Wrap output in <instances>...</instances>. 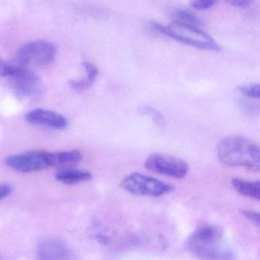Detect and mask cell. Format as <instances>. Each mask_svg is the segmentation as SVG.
Segmentation results:
<instances>
[{"mask_svg": "<svg viewBox=\"0 0 260 260\" xmlns=\"http://www.w3.org/2000/svg\"><path fill=\"white\" fill-rule=\"evenodd\" d=\"M55 177L59 182L67 185H74L90 180L92 179V174L86 170L68 169L58 172Z\"/></svg>", "mask_w": 260, "mask_h": 260, "instance_id": "5bb4252c", "label": "cell"}, {"mask_svg": "<svg viewBox=\"0 0 260 260\" xmlns=\"http://www.w3.org/2000/svg\"><path fill=\"white\" fill-rule=\"evenodd\" d=\"M8 78L16 93L23 98L38 99L43 95L42 78L28 68L13 66Z\"/></svg>", "mask_w": 260, "mask_h": 260, "instance_id": "8992f818", "label": "cell"}, {"mask_svg": "<svg viewBox=\"0 0 260 260\" xmlns=\"http://www.w3.org/2000/svg\"><path fill=\"white\" fill-rule=\"evenodd\" d=\"M38 260H80L72 249L62 240L47 238L39 243Z\"/></svg>", "mask_w": 260, "mask_h": 260, "instance_id": "9c48e42d", "label": "cell"}, {"mask_svg": "<svg viewBox=\"0 0 260 260\" xmlns=\"http://www.w3.org/2000/svg\"><path fill=\"white\" fill-rule=\"evenodd\" d=\"M228 3L234 7L246 8V7H249V4L252 2L249 0H231V1H228Z\"/></svg>", "mask_w": 260, "mask_h": 260, "instance_id": "7402d4cb", "label": "cell"}, {"mask_svg": "<svg viewBox=\"0 0 260 260\" xmlns=\"http://www.w3.org/2000/svg\"><path fill=\"white\" fill-rule=\"evenodd\" d=\"M25 118L31 124L45 126L57 130L66 128L68 125V121L63 115L44 109H36L28 112Z\"/></svg>", "mask_w": 260, "mask_h": 260, "instance_id": "30bf717a", "label": "cell"}, {"mask_svg": "<svg viewBox=\"0 0 260 260\" xmlns=\"http://www.w3.org/2000/svg\"><path fill=\"white\" fill-rule=\"evenodd\" d=\"M57 52V47L51 42L33 41L19 48L17 60L23 66H47L54 61Z\"/></svg>", "mask_w": 260, "mask_h": 260, "instance_id": "5b68a950", "label": "cell"}, {"mask_svg": "<svg viewBox=\"0 0 260 260\" xmlns=\"http://www.w3.org/2000/svg\"><path fill=\"white\" fill-rule=\"evenodd\" d=\"M50 167H62L74 165L81 161L83 158L80 150H72L68 151L51 152L48 153Z\"/></svg>", "mask_w": 260, "mask_h": 260, "instance_id": "8fae6325", "label": "cell"}, {"mask_svg": "<svg viewBox=\"0 0 260 260\" xmlns=\"http://www.w3.org/2000/svg\"><path fill=\"white\" fill-rule=\"evenodd\" d=\"M173 16L177 22L193 26H200L203 24V21L196 13L185 8H178L173 11Z\"/></svg>", "mask_w": 260, "mask_h": 260, "instance_id": "9a60e30c", "label": "cell"}, {"mask_svg": "<svg viewBox=\"0 0 260 260\" xmlns=\"http://www.w3.org/2000/svg\"><path fill=\"white\" fill-rule=\"evenodd\" d=\"M12 65L6 63L2 57H0V77H8L10 71H11Z\"/></svg>", "mask_w": 260, "mask_h": 260, "instance_id": "ffe728a7", "label": "cell"}, {"mask_svg": "<svg viewBox=\"0 0 260 260\" xmlns=\"http://www.w3.org/2000/svg\"><path fill=\"white\" fill-rule=\"evenodd\" d=\"M217 153L220 162L228 167H244L253 172L259 170V147L243 135H229L222 139L217 144Z\"/></svg>", "mask_w": 260, "mask_h": 260, "instance_id": "7a4b0ae2", "label": "cell"}, {"mask_svg": "<svg viewBox=\"0 0 260 260\" xmlns=\"http://www.w3.org/2000/svg\"><path fill=\"white\" fill-rule=\"evenodd\" d=\"M187 250L202 260H234L235 251L221 228L204 224L186 239Z\"/></svg>", "mask_w": 260, "mask_h": 260, "instance_id": "6da1fadb", "label": "cell"}, {"mask_svg": "<svg viewBox=\"0 0 260 260\" xmlns=\"http://www.w3.org/2000/svg\"><path fill=\"white\" fill-rule=\"evenodd\" d=\"M239 91L246 97L258 100L260 96V87L258 83H248L239 87Z\"/></svg>", "mask_w": 260, "mask_h": 260, "instance_id": "e0dca14e", "label": "cell"}, {"mask_svg": "<svg viewBox=\"0 0 260 260\" xmlns=\"http://www.w3.org/2000/svg\"><path fill=\"white\" fill-rule=\"evenodd\" d=\"M153 26L157 32L199 49L214 51L220 49V45L209 34L198 27L177 21H173L168 25L153 23Z\"/></svg>", "mask_w": 260, "mask_h": 260, "instance_id": "3957f363", "label": "cell"}, {"mask_svg": "<svg viewBox=\"0 0 260 260\" xmlns=\"http://www.w3.org/2000/svg\"><path fill=\"white\" fill-rule=\"evenodd\" d=\"M85 71L86 77L80 80H73L70 81V86L76 90H86L89 89L96 80L99 75V70L95 65L89 61L82 63Z\"/></svg>", "mask_w": 260, "mask_h": 260, "instance_id": "7c38bea8", "label": "cell"}, {"mask_svg": "<svg viewBox=\"0 0 260 260\" xmlns=\"http://www.w3.org/2000/svg\"><path fill=\"white\" fill-rule=\"evenodd\" d=\"M231 183L234 189L241 196L260 200L259 181H249L235 178L233 179Z\"/></svg>", "mask_w": 260, "mask_h": 260, "instance_id": "4fadbf2b", "label": "cell"}, {"mask_svg": "<svg viewBox=\"0 0 260 260\" xmlns=\"http://www.w3.org/2000/svg\"><path fill=\"white\" fill-rule=\"evenodd\" d=\"M243 214L246 218L249 219L250 221H252V223H255L258 226H259V214L258 212L249 211V210H243Z\"/></svg>", "mask_w": 260, "mask_h": 260, "instance_id": "d6986e66", "label": "cell"}, {"mask_svg": "<svg viewBox=\"0 0 260 260\" xmlns=\"http://www.w3.org/2000/svg\"><path fill=\"white\" fill-rule=\"evenodd\" d=\"M121 187L135 196L160 197L171 192L174 186L152 176L141 173H132L121 181Z\"/></svg>", "mask_w": 260, "mask_h": 260, "instance_id": "277c9868", "label": "cell"}, {"mask_svg": "<svg viewBox=\"0 0 260 260\" xmlns=\"http://www.w3.org/2000/svg\"><path fill=\"white\" fill-rule=\"evenodd\" d=\"M147 170L169 177L183 179L188 173V165L185 160L165 153H153L147 158Z\"/></svg>", "mask_w": 260, "mask_h": 260, "instance_id": "52a82bcc", "label": "cell"}, {"mask_svg": "<svg viewBox=\"0 0 260 260\" xmlns=\"http://www.w3.org/2000/svg\"><path fill=\"white\" fill-rule=\"evenodd\" d=\"M12 191V188L9 185H0V201L8 197Z\"/></svg>", "mask_w": 260, "mask_h": 260, "instance_id": "44dd1931", "label": "cell"}, {"mask_svg": "<svg viewBox=\"0 0 260 260\" xmlns=\"http://www.w3.org/2000/svg\"><path fill=\"white\" fill-rule=\"evenodd\" d=\"M141 115H147L151 118L153 123L161 130H165L167 127V120L164 115L157 109L148 105H141L138 109Z\"/></svg>", "mask_w": 260, "mask_h": 260, "instance_id": "2e32d148", "label": "cell"}, {"mask_svg": "<svg viewBox=\"0 0 260 260\" xmlns=\"http://www.w3.org/2000/svg\"><path fill=\"white\" fill-rule=\"evenodd\" d=\"M6 164L12 170L20 173H33L49 168L48 152L32 150L13 155L6 159Z\"/></svg>", "mask_w": 260, "mask_h": 260, "instance_id": "ba28073f", "label": "cell"}, {"mask_svg": "<svg viewBox=\"0 0 260 260\" xmlns=\"http://www.w3.org/2000/svg\"><path fill=\"white\" fill-rule=\"evenodd\" d=\"M215 3L214 0H194L190 3V5L196 10H206L211 8Z\"/></svg>", "mask_w": 260, "mask_h": 260, "instance_id": "ac0fdd59", "label": "cell"}, {"mask_svg": "<svg viewBox=\"0 0 260 260\" xmlns=\"http://www.w3.org/2000/svg\"><path fill=\"white\" fill-rule=\"evenodd\" d=\"M0 260H1V259H0Z\"/></svg>", "mask_w": 260, "mask_h": 260, "instance_id": "603a6c76", "label": "cell"}]
</instances>
